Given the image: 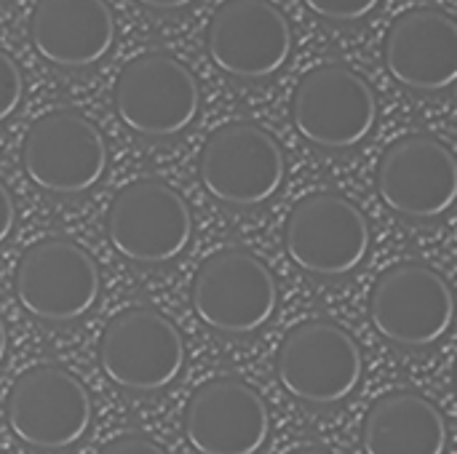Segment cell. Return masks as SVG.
Here are the masks:
<instances>
[{
  "label": "cell",
  "mask_w": 457,
  "mask_h": 454,
  "mask_svg": "<svg viewBox=\"0 0 457 454\" xmlns=\"http://www.w3.org/2000/svg\"><path fill=\"white\" fill-rule=\"evenodd\" d=\"M99 454H169L163 447H158L155 442L145 439V436H120L110 444L102 447Z\"/></svg>",
  "instance_id": "obj_21"
},
{
  "label": "cell",
  "mask_w": 457,
  "mask_h": 454,
  "mask_svg": "<svg viewBox=\"0 0 457 454\" xmlns=\"http://www.w3.org/2000/svg\"><path fill=\"white\" fill-rule=\"evenodd\" d=\"M112 104L123 126L134 134L169 139L190 128L198 118L201 86L185 62L171 54L150 51L120 70Z\"/></svg>",
  "instance_id": "obj_2"
},
{
  "label": "cell",
  "mask_w": 457,
  "mask_h": 454,
  "mask_svg": "<svg viewBox=\"0 0 457 454\" xmlns=\"http://www.w3.org/2000/svg\"><path fill=\"white\" fill-rule=\"evenodd\" d=\"M292 120L303 139L321 150H351L378 123V96L370 80L345 64L305 72L292 96Z\"/></svg>",
  "instance_id": "obj_7"
},
{
  "label": "cell",
  "mask_w": 457,
  "mask_h": 454,
  "mask_svg": "<svg viewBox=\"0 0 457 454\" xmlns=\"http://www.w3.org/2000/svg\"><path fill=\"white\" fill-rule=\"evenodd\" d=\"M99 364L115 388L158 393L182 375L185 340L163 313L129 308L107 324L99 340Z\"/></svg>",
  "instance_id": "obj_11"
},
{
  "label": "cell",
  "mask_w": 457,
  "mask_h": 454,
  "mask_svg": "<svg viewBox=\"0 0 457 454\" xmlns=\"http://www.w3.org/2000/svg\"><path fill=\"white\" fill-rule=\"evenodd\" d=\"M198 177L220 203L254 209L281 190L287 155L270 131L249 120H236L209 134L198 158Z\"/></svg>",
  "instance_id": "obj_1"
},
{
  "label": "cell",
  "mask_w": 457,
  "mask_h": 454,
  "mask_svg": "<svg viewBox=\"0 0 457 454\" xmlns=\"http://www.w3.org/2000/svg\"><path fill=\"white\" fill-rule=\"evenodd\" d=\"M185 436L198 454H257L270 436V412L249 383L209 380L187 401Z\"/></svg>",
  "instance_id": "obj_15"
},
{
  "label": "cell",
  "mask_w": 457,
  "mask_h": 454,
  "mask_svg": "<svg viewBox=\"0 0 457 454\" xmlns=\"http://www.w3.org/2000/svg\"><path fill=\"white\" fill-rule=\"evenodd\" d=\"M383 203L415 222L445 217L457 201L455 153L434 134H410L386 147L378 163Z\"/></svg>",
  "instance_id": "obj_13"
},
{
  "label": "cell",
  "mask_w": 457,
  "mask_h": 454,
  "mask_svg": "<svg viewBox=\"0 0 457 454\" xmlns=\"http://www.w3.org/2000/svg\"><path fill=\"white\" fill-rule=\"evenodd\" d=\"M276 375L292 399L311 407H332L359 388L364 359L359 343L343 326L316 318L284 337Z\"/></svg>",
  "instance_id": "obj_6"
},
{
  "label": "cell",
  "mask_w": 457,
  "mask_h": 454,
  "mask_svg": "<svg viewBox=\"0 0 457 454\" xmlns=\"http://www.w3.org/2000/svg\"><path fill=\"white\" fill-rule=\"evenodd\" d=\"M5 420L29 450L64 452L88 433L94 404L72 372L40 364L16 377L5 401Z\"/></svg>",
  "instance_id": "obj_3"
},
{
  "label": "cell",
  "mask_w": 457,
  "mask_h": 454,
  "mask_svg": "<svg viewBox=\"0 0 457 454\" xmlns=\"http://www.w3.org/2000/svg\"><path fill=\"white\" fill-rule=\"evenodd\" d=\"M16 300L43 324H72L99 300V265L70 238H43L21 252Z\"/></svg>",
  "instance_id": "obj_8"
},
{
  "label": "cell",
  "mask_w": 457,
  "mask_h": 454,
  "mask_svg": "<svg viewBox=\"0 0 457 454\" xmlns=\"http://www.w3.org/2000/svg\"><path fill=\"white\" fill-rule=\"evenodd\" d=\"M450 444L442 409L412 391H396L372 404L361 423L364 454H445Z\"/></svg>",
  "instance_id": "obj_18"
},
{
  "label": "cell",
  "mask_w": 457,
  "mask_h": 454,
  "mask_svg": "<svg viewBox=\"0 0 457 454\" xmlns=\"http://www.w3.org/2000/svg\"><path fill=\"white\" fill-rule=\"evenodd\" d=\"M107 238L129 262L166 265L187 249L193 214L171 185L137 179L112 198L107 209Z\"/></svg>",
  "instance_id": "obj_12"
},
{
  "label": "cell",
  "mask_w": 457,
  "mask_h": 454,
  "mask_svg": "<svg viewBox=\"0 0 457 454\" xmlns=\"http://www.w3.org/2000/svg\"><path fill=\"white\" fill-rule=\"evenodd\" d=\"M115 13L107 0H37L29 13V40L48 64L86 70L115 45Z\"/></svg>",
  "instance_id": "obj_17"
},
{
  "label": "cell",
  "mask_w": 457,
  "mask_h": 454,
  "mask_svg": "<svg viewBox=\"0 0 457 454\" xmlns=\"http://www.w3.org/2000/svg\"><path fill=\"white\" fill-rule=\"evenodd\" d=\"M13 222H16L13 195H11V190L0 182V244L13 233Z\"/></svg>",
  "instance_id": "obj_22"
},
{
  "label": "cell",
  "mask_w": 457,
  "mask_h": 454,
  "mask_svg": "<svg viewBox=\"0 0 457 454\" xmlns=\"http://www.w3.org/2000/svg\"><path fill=\"white\" fill-rule=\"evenodd\" d=\"M383 59L396 83L418 94L453 88L457 78V24L439 8H410L394 19Z\"/></svg>",
  "instance_id": "obj_16"
},
{
  "label": "cell",
  "mask_w": 457,
  "mask_h": 454,
  "mask_svg": "<svg viewBox=\"0 0 457 454\" xmlns=\"http://www.w3.org/2000/svg\"><path fill=\"white\" fill-rule=\"evenodd\" d=\"M292 454H332L327 452V450H321V447H305V450H297V452Z\"/></svg>",
  "instance_id": "obj_25"
},
{
  "label": "cell",
  "mask_w": 457,
  "mask_h": 454,
  "mask_svg": "<svg viewBox=\"0 0 457 454\" xmlns=\"http://www.w3.org/2000/svg\"><path fill=\"white\" fill-rule=\"evenodd\" d=\"M311 13L335 24H351L367 19L383 0H303Z\"/></svg>",
  "instance_id": "obj_19"
},
{
  "label": "cell",
  "mask_w": 457,
  "mask_h": 454,
  "mask_svg": "<svg viewBox=\"0 0 457 454\" xmlns=\"http://www.w3.org/2000/svg\"><path fill=\"white\" fill-rule=\"evenodd\" d=\"M372 233L364 211L340 193H313L295 203L284 225L289 260L321 278L353 273L370 254Z\"/></svg>",
  "instance_id": "obj_5"
},
{
  "label": "cell",
  "mask_w": 457,
  "mask_h": 454,
  "mask_svg": "<svg viewBox=\"0 0 457 454\" xmlns=\"http://www.w3.org/2000/svg\"><path fill=\"white\" fill-rule=\"evenodd\" d=\"M137 3L145 5V8H150V11H163V13H169V11H182V8L193 5L195 0H137Z\"/></svg>",
  "instance_id": "obj_23"
},
{
  "label": "cell",
  "mask_w": 457,
  "mask_h": 454,
  "mask_svg": "<svg viewBox=\"0 0 457 454\" xmlns=\"http://www.w3.org/2000/svg\"><path fill=\"white\" fill-rule=\"evenodd\" d=\"M190 302L209 329L244 337L273 318L278 286L260 257L246 249H222L201 262L193 278Z\"/></svg>",
  "instance_id": "obj_4"
},
{
  "label": "cell",
  "mask_w": 457,
  "mask_h": 454,
  "mask_svg": "<svg viewBox=\"0 0 457 454\" xmlns=\"http://www.w3.org/2000/svg\"><path fill=\"white\" fill-rule=\"evenodd\" d=\"M206 48L225 75L265 80L289 62L292 24L270 0H225L209 21Z\"/></svg>",
  "instance_id": "obj_14"
},
{
  "label": "cell",
  "mask_w": 457,
  "mask_h": 454,
  "mask_svg": "<svg viewBox=\"0 0 457 454\" xmlns=\"http://www.w3.org/2000/svg\"><path fill=\"white\" fill-rule=\"evenodd\" d=\"M21 166L43 193L83 195L107 171V144L86 115L54 110L40 115L24 134Z\"/></svg>",
  "instance_id": "obj_9"
},
{
  "label": "cell",
  "mask_w": 457,
  "mask_h": 454,
  "mask_svg": "<svg viewBox=\"0 0 457 454\" xmlns=\"http://www.w3.org/2000/svg\"><path fill=\"white\" fill-rule=\"evenodd\" d=\"M24 99V78L16 59L0 48V123H5Z\"/></svg>",
  "instance_id": "obj_20"
},
{
  "label": "cell",
  "mask_w": 457,
  "mask_h": 454,
  "mask_svg": "<svg viewBox=\"0 0 457 454\" xmlns=\"http://www.w3.org/2000/svg\"><path fill=\"white\" fill-rule=\"evenodd\" d=\"M8 356V329H5V321L0 318V367Z\"/></svg>",
  "instance_id": "obj_24"
},
{
  "label": "cell",
  "mask_w": 457,
  "mask_h": 454,
  "mask_svg": "<svg viewBox=\"0 0 457 454\" xmlns=\"http://www.w3.org/2000/svg\"><path fill=\"white\" fill-rule=\"evenodd\" d=\"M370 318L378 334L399 348H431L453 329L455 297L434 268L402 262L375 281Z\"/></svg>",
  "instance_id": "obj_10"
}]
</instances>
